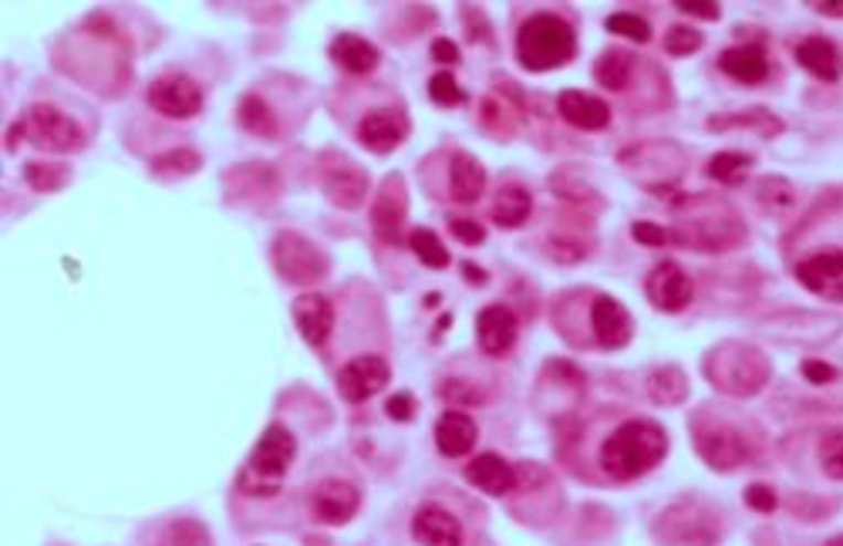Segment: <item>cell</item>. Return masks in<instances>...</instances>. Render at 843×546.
I'll return each instance as SVG.
<instances>
[{
    "mask_svg": "<svg viewBox=\"0 0 843 546\" xmlns=\"http://www.w3.org/2000/svg\"><path fill=\"white\" fill-rule=\"evenodd\" d=\"M669 456V436L658 421L648 418H631L605 439L600 446V469L611 479H641L651 472L661 459Z\"/></svg>",
    "mask_w": 843,
    "mask_h": 546,
    "instance_id": "cell-1",
    "label": "cell"
},
{
    "mask_svg": "<svg viewBox=\"0 0 843 546\" xmlns=\"http://www.w3.org/2000/svg\"><path fill=\"white\" fill-rule=\"evenodd\" d=\"M577 54L574 28L557 14H533L516 31V61L526 72L564 68Z\"/></svg>",
    "mask_w": 843,
    "mask_h": 546,
    "instance_id": "cell-2",
    "label": "cell"
},
{
    "mask_svg": "<svg viewBox=\"0 0 843 546\" xmlns=\"http://www.w3.org/2000/svg\"><path fill=\"white\" fill-rule=\"evenodd\" d=\"M294 452H297V442L294 436L284 429V425H267V432L257 439L250 459H247V469L244 475H239V490L250 493V496H274L280 490V479L287 472V465L294 462Z\"/></svg>",
    "mask_w": 843,
    "mask_h": 546,
    "instance_id": "cell-3",
    "label": "cell"
},
{
    "mask_svg": "<svg viewBox=\"0 0 843 546\" xmlns=\"http://www.w3.org/2000/svg\"><path fill=\"white\" fill-rule=\"evenodd\" d=\"M21 136H28L38 149L47 152H78L85 146V132L78 129V121L68 118L65 111H57L54 105H34L4 139L8 149H14Z\"/></svg>",
    "mask_w": 843,
    "mask_h": 546,
    "instance_id": "cell-4",
    "label": "cell"
},
{
    "mask_svg": "<svg viewBox=\"0 0 843 546\" xmlns=\"http://www.w3.org/2000/svg\"><path fill=\"white\" fill-rule=\"evenodd\" d=\"M705 375L729 395H756L769 378V364L749 347H718L712 361H705Z\"/></svg>",
    "mask_w": 843,
    "mask_h": 546,
    "instance_id": "cell-5",
    "label": "cell"
},
{
    "mask_svg": "<svg viewBox=\"0 0 843 546\" xmlns=\"http://www.w3.org/2000/svg\"><path fill=\"white\" fill-rule=\"evenodd\" d=\"M658 539L669 546H712L718 539V516L695 500L675 503L658 520Z\"/></svg>",
    "mask_w": 843,
    "mask_h": 546,
    "instance_id": "cell-6",
    "label": "cell"
},
{
    "mask_svg": "<svg viewBox=\"0 0 843 546\" xmlns=\"http://www.w3.org/2000/svg\"><path fill=\"white\" fill-rule=\"evenodd\" d=\"M274 267L287 283H318L328 274V260L324 254L314 247L311 239L297 236V233H277L274 239Z\"/></svg>",
    "mask_w": 843,
    "mask_h": 546,
    "instance_id": "cell-7",
    "label": "cell"
},
{
    "mask_svg": "<svg viewBox=\"0 0 843 546\" xmlns=\"http://www.w3.org/2000/svg\"><path fill=\"white\" fill-rule=\"evenodd\" d=\"M321 190L334 206L354 210L369 193V172L354 165L351 159H344L341 152H324L321 156Z\"/></svg>",
    "mask_w": 843,
    "mask_h": 546,
    "instance_id": "cell-8",
    "label": "cell"
},
{
    "mask_svg": "<svg viewBox=\"0 0 843 546\" xmlns=\"http://www.w3.org/2000/svg\"><path fill=\"white\" fill-rule=\"evenodd\" d=\"M388 378H392V368H388L385 357L361 354V357L348 361L344 368L338 372V392H341L344 402L361 405V402L375 398L388 385Z\"/></svg>",
    "mask_w": 843,
    "mask_h": 546,
    "instance_id": "cell-9",
    "label": "cell"
},
{
    "mask_svg": "<svg viewBox=\"0 0 843 546\" xmlns=\"http://www.w3.org/2000/svg\"><path fill=\"white\" fill-rule=\"evenodd\" d=\"M149 105L159 111V115H169V118H190L203 108V92L193 78L186 75H162L149 85L146 92Z\"/></svg>",
    "mask_w": 843,
    "mask_h": 546,
    "instance_id": "cell-10",
    "label": "cell"
},
{
    "mask_svg": "<svg viewBox=\"0 0 843 546\" xmlns=\"http://www.w3.org/2000/svg\"><path fill=\"white\" fill-rule=\"evenodd\" d=\"M644 293H648V300L654 303L658 311L679 314V311H685L689 303H692V280H689V274L675 260H665V264H658L648 274Z\"/></svg>",
    "mask_w": 843,
    "mask_h": 546,
    "instance_id": "cell-11",
    "label": "cell"
},
{
    "mask_svg": "<svg viewBox=\"0 0 843 546\" xmlns=\"http://www.w3.org/2000/svg\"><path fill=\"white\" fill-rule=\"evenodd\" d=\"M797 280L833 303H843V250H820L797 264Z\"/></svg>",
    "mask_w": 843,
    "mask_h": 546,
    "instance_id": "cell-12",
    "label": "cell"
},
{
    "mask_svg": "<svg viewBox=\"0 0 843 546\" xmlns=\"http://www.w3.org/2000/svg\"><path fill=\"white\" fill-rule=\"evenodd\" d=\"M695 439H698L695 442L698 456L718 472H729L749 459V439L743 432H736L733 425H712L708 432H698Z\"/></svg>",
    "mask_w": 843,
    "mask_h": 546,
    "instance_id": "cell-13",
    "label": "cell"
},
{
    "mask_svg": "<svg viewBox=\"0 0 843 546\" xmlns=\"http://www.w3.org/2000/svg\"><path fill=\"white\" fill-rule=\"evenodd\" d=\"M590 328H594L597 344L608 351H618L631 341V314L611 293H597L590 300Z\"/></svg>",
    "mask_w": 843,
    "mask_h": 546,
    "instance_id": "cell-14",
    "label": "cell"
},
{
    "mask_svg": "<svg viewBox=\"0 0 843 546\" xmlns=\"http://www.w3.org/2000/svg\"><path fill=\"white\" fill-rule=\"evenodd\" d=\"M405 136H408V115L402 108H375L361 118V126H358L361 146H369L378 156L402 146Z\"/></svg>",
    "mask_w": 843,
    "mask_h": 546,
    "instance_id": "cell-15",
    "label": "cell"
},
{
    "mask_svg": "<svg viewBox=\"0 0 843 546\" xmlns=\"http://www.w3.org/2000/svg\"><path fill=\"white\" fill-rule=\"evenodd\" d=\"M405 210H408L405 186H402L398 175H392V179L385 182V186H382V193H378V200H375V210H372V226H375V233H378L385 243H392V247H402V243H405Z\"/></svg>",
    "mask_w": 843,
    "mask_h": 546,
    "instance_id": "cell-16",
    "label": "cell"
},
{
    "mask_svg": "<svg viewBox=\"0 0 843 546\" xmlns=\"http://www.w3.org/2000/svg\"><path fill=\"white\" fill-rule=\"evenodd\" d=\"M476 341L490 357H503L516 344V314L506 303H490L476 318Z\"/></svg>",
    "mask_w": 843,
    "mask_h": 546,
    "instance_id": "cell-17",
    "label": "cell"
},
{
    "mask_svg": "<svg viewBox=\"0 0 843 546\" xmlns=\"http://www.w3.org/2000/svg\"><path fill=\"white\" fill-rule=\"evenodd\" d=\"M294 324L297 331L305 334L308 344H324L331 338V328H334V308L331 300L321 297V293H300L294 300Z\"/></svg>",
    "mask_w": 843,
    "mask_h": 546,
    "instance_id": "cell-18",
    "label": "cell"
},
{
    "mask_svg": "<svg viewBox=\"0 0 843 546\" xmlns=\"http://www.w3.org/2000/svg\"><path fill=\"white\" fill-rule=\"evenodd\" d=\"M557 111L574 129H584V132H600L611 126V105L600 101L597 95H587V92H561Z\"/></svg>",
    "mask_w": 843,
    "mask_h": 546,
    "instance_id": "cell-19",
    "label": "cell"
},
{
    "mask_svg": "<svg viewBox=\"0 0 843 546\" xmlns=\"http://www.w3.org/2000/svg\"><path fill=\"white\" fill-rule=\"evenodd\" d=\"M358 506H361V496H358L354 485L344 482V479L321 482L314 490V496H311V510L324 523H348L358 513Z\"/></svg>",
    "mask_w": 843,
    "mask_h": 546,
    "instance_id": "cell-20",
    "label": "cell"
},
{
    "mask_svg": "<svg viewBox=\"0 0 843 546\" xmlns=\"http://www.w3.org/2000/svg\"><path fill=\"white\" fill-rule=\"evenodd\" d=\"M718 68L729 78L743 82V85H762L772 72L769 65V51L762 44H736L729 51H722Z\"/></svg>",
    "mask_w": 843,
    "mask_h": 546,
    "instance_id": "cell-21",
    "label": "cell"
},
{
    "mask_svg": "<svg viewBox=\"0 0 843 546\" xmlns=\"http://www.w3.org/2000/svg\"><path fill=\"white\" fill-rule=\"evenodd\" d=\"M412 533L422 546H462V523L439 506H422L412 520Z\"/></svg>",
    "mask_w": 843,
    "mask_h": 546,
    "instance_id": "cell-22",
    "label": "cell"
},
{
    "mask_svg": "<svg viewBox=\"0 0 843 546\" xmlns=\"http://www.w3.org/2000/svg\"><path fill=\"white\" fill-rule=\"evenodd\" d=\"M466 479L476 485V490H483L487 496H506L516 485V469L503 456L483 452L466 465Z\"/></svg>",
    "mask_w": 843,
    "mask_h": 546,
    "instance_id": "cell-23",
    "label": "cell"
},
{
    "mask_svg": "<svg viewBox=\"0 0 843 546\" xmlns=\"http://www.w3.org/2000/svg\"><path fill=\"white\" fill-rule=\"evenodd\" d=\"M797 65L810 72L820 82H840L843 75V54L826 38H807L797 44Z\"/></svg>",
    "mask_w": 843,
    "mask_h": 546,
    "instance_id": "cell-24",
    "label": "cell"
},
{
    "mask_svg": "<svg viewBox=\"0 0 843 546\" xmlns=\"http://www.w3.org/2000/svg\"><path fill=\"white\" fill-rule=\"evenodd\" d=\"M476 436H479V429H476L472 415H466V411H459V408H449V411L436 421V446H439V452L449 456V459L466 456V452L476 446Z\"/></svg>",
    "mask_w": 843,
    "mask_h": 546,
    "instance_id": "cell-25",
    "label": "cell"
},
{
    "mask_svg": "<svg viewBox=\"0 0 843 546\" xmlns=\"http://www.w3.org/2000/svg\"><path fill=\"white\" fill-rule=\"evenodd\" d=\"M487 190V169L479 165L476 156L469 152H456L452 156V165H449V193L456 203H476L479 196H483Z\"/></svg>",
    "mask_w": 843,
    "mask_h": 546,
    "instance_id": "cell-26",
    "label": "cell"
},
{
    "mask_svg": "<svg viewBox=\"0 0 843 546\" xmlns=\"http://www.w3.org/2000/svg\"><path fill=\"white\" fill-rule=\"evenodd\" d=\"M331 57L338 61V65H341L344 72H351V75H369V72L378 65V61H382L378 47H375L372 41H365V38H358V34H341V38H334Z\"/></svg>",
    "mask_w": 843,
    "mask_h": 546,
    "instance_id": "cell-27",
    "label": "cell"
},
{
    "mask_svg": "<svg viewBox=\"0 0 843 546\" xmlns=\"http://www.w3.org/2000/svg\"><path fill=\"white\" fill-rule=\"evenodd\" d=\"M533 213V196L526 186H520V182H506V186H500L497 200H493V223L503 226V229H516L520 223H526Z\"/></svg>",
    "mask_w": 843,
    "mask_h": 546,
    "instance_id": "cell-28",
    "label": "cell"
},
{
    "mask_svg": "<svg viewBox=\"0 0 843 546\" xmlns=\"http://www.w3.org/2000/svg\"><path fill=\"white\" fill-rule=\"evenodd\" d=\"M631 72H634V57L621 47L605 51L594 65V78L600 82V88H608V92H621L628 85Z\"/></svg>",
    "mask_w": 843,
    "mask_h": 546,
    "instance_id": "cell-29",
    "label": "cell"
},
{
    "mask_svg": "<svg viewBox=\"0 0 843 546\" xmlns=\"http://www.w3.org/2000/svg\"><path fill=\"white\" fill-rule=\"evenodd\" d=\"M689 395V382L679 368H658L648 375V398L658 405H679Z\"/></svg>",
    "mask_w": 843,
    "mask_h": 546,
    "instance_id": "cell-30",
    "label": "cell"
},
{
    "mask_svg": "<svg viewBox=\"0 0 843 546\" xmlns=\"http://www.w3.org/2000/svg\"><path fill=\"white\" fill-rule=\"evenodd\" d=\"M239 126L254 136L270 139V136H277V115L270 111V105L260 95H247V98H239Z\"/></svg>",
    "mask_w": 843,
    "mask_h": 546,
    "instance_id": "cell-31",
    "label": "cell"
},
{
    "mask_svg": "<svg viewBox=\"0 0 843 546\" xmlns=\"http://www.w3.org/2000/svg\"><path fill=\"white\" fill-rule=\"evenodd\" d=\"M749 169H753V156L746 152H715L708 159V179L722 182V186H739Z\"/></svg>",
    "mask_w": 843,
    "mask_h": 546,
    "instance_id": "cell-32",
    "label": "cell"
},
{
    "mask_svg": "<svg viewBox=\"0 0 843 546\" xmlns=\"http://www.w3.org/2000/svg\"><path fill=\"white\" fill-rule=\"evenodd\" d=\"M408 247L415 250V257H418L422 264H426V267H436V270L449 267L446 243L439 239V233H433V229H426V226H415V229H412Z\"/></svg>",
    "mask_w": 843,
    "mask_h": 546,
    "instance_id": "cell-33",
    "label": "cell"
},
{
    "mask_svg": "<svg viewBox=\"0 0 843 546\" xmlns=\"http://www.w3.org/2000/svg\"><path fill=\"white\" fill-rule=\"evenodd\" d=\"M24 179L28 186L38 193H54L68 182V169L65 165H51V162H28L24 165Z\"/></svg>",
    "mask_w": 843,
    "mask_h": 546,
    "instance_id": "cell-34",
    "label": "cell"
},
{
    "mask_svg": "<svg viewBox=\"0 0 843 546\" xmlns=\"http://www.w3.org/2000/svg\"><path fill=\"white\" fill-rule=\"evenodd\" d=\"M200 165H203V159L193 149H172V152H162L152 159V172H159V175H190Z\"/></svg>",
    "mask_w": 843,
    "mask_h": 546,
    "instance_id": "cell-35",
    "label": "cell"
},
{
    "mask_svg": "<svg viewBox=\"0 0 843 546\" xmlns=\"http://www.w3.org/2000/svg\"><path fill=\"white\" fill-rule=\"evenodd\" d=\"M162 546H213L210 533L203 523L196 520H175L166 533H162Z\"/></svg>",
    "mask_w": 843,
    "mask_h": 546,
    "instance_id": "cell-36",
    "label": "cell"
},
{
    "mask_svg": "<svg viewBox=\"0 0 843 546\" xmlns=\"http://www.w3.org/2000/svg\"><path fill=\"white\" fill-rule=\"evenodd\" d=\"M820 465L830 479H843V429H833L820 439Z\"/></svg>",
    "mask_w": 843,
    "mask_h": 546,
    "instance_id": "cell-37",
    "label": "cell"
},
{
    "mask_svg": "<svg viewBox=\"0 0 843 546\" xmlns=\"http://www.w3.org/2000/svg\"><path fill=\"white\" fill-rule=\"evenodd\" d=\"M605 24H608L611 34H621V38H628L634 44H644L651 38V28H648V21L641 14H628V11L625 14H611Z\"/></svg>",
    "mask_w": 843,
    "mask_h": 546,
    "instance_id": "cell-38",
    "label": "cell"
},
{
    "mask_svg": "<svg viewBox=\"0 0 843 546\" xmlns=\"http://www.w3.org/2000/svg\"><path fill=\"white\" fill-rule=\"evenodd\" d=\"M429 98H433L436 105L452 108V105H462V101H466V92L459 88V82H456L449 72H439V75H433V82H429Z\"/></svg>",
    "mask_w": 843,
    "mask_h": 546,
    "instance_id": "cell-39",
    "label": "cell"
},
{
    "mask_svg": "<svg viewBox=\"0 0 843 546\" xmlns=\"http://www.w3.org/2000/svg\"><path fill=\"white\" fill-rule=\"evenodd\" d=\"M698 47H702V34H698L695 28L679 24V28H672V31L665 34V51H669L672 57H689V54H695Z\"/></svg>",
    "mask_w": 843,
    "mask_h": 546,
    "instance_id": "cell-40",
    "label": "cell"
},
{
    "mask_svg": "<svg viewBox=\"0 0 843 546\" xmlns=\"http://www.w3.org/2000/svg\"><path fill=\"white\" fill-rule=\"evenodd\" d=\"M439 395L446 398V402H452V405H479L483 402V395H479L469 382H459V378H449V382H442V388H439Z\"/></svg>",
    "mask_w": 843,
    "mask_h": 546,
    "instance_id": "cell-41",
    "label": "cell"
},
{
    "mask_svg": "<svg viewBox=\"0 0 843 546\" xmlns=\"http://www.w3.org/2000/svg\"><path fill=\"white\" fill-rule=\"evenodd\" d=\"M776 503H779V500H776V493H772V485L753 482L749 490H746V506L756 510V513H772Z\"/></svg>",
    "mask_w": 843,
    "mask_h": 546,
    "instance_id": "cell-42",
    "label": "cell"
},
{
    "mask_svg": "<svg viewBox=\"0 0 843 546\" xmlns=\"http://www.w3.org/2000/svg\"><path fill=\"white\" fill-rule=\"evenodd\" d=\"M449 229H452V236H456L459 243H466V247H479V243L487 239V229L479 226L476 220H452Z\"/></svg>",
    "mask_w": 843,
    "mask_h": 546,
    "instance_id": "cell-43",
    "label": "cell"
},
{
    "mask_svg": "<svg viewBox=\"0 0 843 546\" xmlns=\"http://www.w3.org/2000/svg\"><path fill=\"white\" fill-rule=\"evenodd\" d=\"M631 233H634V239H638V243H644V247H661V243L669 239L665 226L648 223V220H638V223L631 226Z\"/></svg>",
    "mask_w": 843,
    "mask_h": 546,
    "instance_id": "cell-44",
    "label": "cell"
},
{
    "mask_svg": "<svg viewBox=\"0 0 843 546\" xmlns=\"http://www.w3.org/2000/svg\"><path fill=\"white\" fill-rule=\"evenodd\" d=\"M679 11L692 14V18H702V21H718L722 8L715 4V0H679Z\"/></svg>",
    "mask_w": 843,
    "mask_h": 546,
    "instance_id": "cell-45",
    "label": "cell"
},
{
    "mask_svg": "<svg viewBox=\"0 0 843 546\" xmlns=\"http://www.w3.org/2000/svg\"><path fill=\"white\" fill-rule=\"evenodd\" d=\"M385 411H388L395 421H408V418H415V398H412L408 392H398V395H392V398L385 402Z\"/></svg>",
    "mask_w": 843,
    "mask_h": 546,
    "instance_id": "cell-46",
    "label": "cell"
},
{
    "mask_svg": "<svg viewBox=\"0 0 843 546\" xmlns=\"http://www.w3.org/2000/svg\"><path fill=\"white\" fill-rule=\"evenodd\" d=\"M803 378L813 382V385H826L836 378V368H830V364L823 361H803Z\"/></svg>",
    "mask_w": 843,
    "mask_h": 546,
    "instance_id": "cell-47",
    "label": "cell"
},
{
    "mask_svg": "<svg viewBox=\"0 0 843 546\" xmlns=\"http://www.w3.org/2000/svg\"><path fill=\"white\" fill-rule=\"evenodd\" d=\"M433 57L439 61V65H459V47L449 38H436L433 41Z\"/></svg>",
    "mask_w": 843,
    "mask_h": 546,
    "instance_id": "cell-48",
    "label": "cell"
},
{
    "mask_svg": "<svg viewBox=\"0 0 843 546\" xmlns=\"http://www.w3.org/2000/svg\"><path fill=\"white\" fill-rule=\"evenodd\" d=\"M813 11H820L823 18H843V4H833V0H820V4H813Z\"/></svg>",
    "mask_w": 843,
    "mask_h": 546,
    "instance_id": "cell-49",
    "label": "cell"
},
{
    "mask_svg": "<svg viewBox=\"0 0 843 546\" xmlns=\"http://www.w3.org/2000/svg\"><path fill=\"white\" fill-rule=\"evenodd\" d=\"M462 274H466V277H472V283H483V280H487V274L479 270V267H472V264H462Z\"/></svg>",
    "mask_w": 843,
    "mask_h": 546,
    "instance_id": "cell-50",
    "label": "cell"
},
{
    "mask_svg": "<svg viewBox=\"0 0 843 546\" xmlns=\"http://www.w3.org/2000/svg\"><path fill=\"white\" fill-rule=\"evenodd\" d=\"M826 546H843V536H833V539H830Z\"/></svg>",
    "mask_w": 843,
    "mask_h": 546,
    "instance_id": "cell-51",
    "label": "cell"
}]
</instances>
